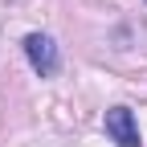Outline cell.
I'll list each match as a JSON object with an SVG mask.
<instances>
[{
    "mask_svg": "<svg viewBox=\"0 0 147 147\" xmlns=\"http://www.w3.org/2000/svg\"><path fill=\"white\" fill-rule=\"evenodd\" d=\"M25 57L33 61V69L41 74V78H53V74L61 69L57 41H53L49 33H29V37H25Z\"/></svg>",
    "mask_w": 147,
    "mask_h": 147,
    "instance_id": "obj_1",
    "label": "cell"
},
{
    "mask_svg": "<svg viewBox=\"0 0 147 147\" xmlns=\"http://www.w3.org/2000/svg\"><path fill=\"white\" fill-rule=\"evenodd\" d=\"M106 135L115 139L119 147H139V127H135V115L127 106H110L106 110Z\"/></svg>",
    "mask_w": 147,
    "mask_h": 147,
    "instance_id": "obj_2",
    "label": "cell"
}]
</instances>
